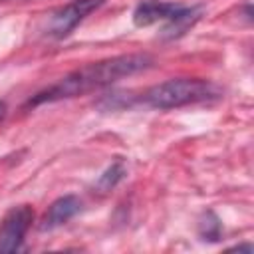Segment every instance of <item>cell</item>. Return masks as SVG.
I'll list each match as a JSON object with an SVG mask.
<instances>
[{"label":"cell","instance_id":"cell-1","mask_svg":"<svg viewBox=\"0 0 254 254\" xmlns=\"http://www.w3.org/2000/svg\"><path fill=\"white\" fill-rule=\"evenodd\" d=\"M151 64H153V60L147 54H123V56H113V58H107L101 62L81 65V67L73 69L71 73L64 75L54 85L46 87L44 91H38L28 101V105L52 103V101L69 99V97L89 93L93 89H101V87L111 85L123 77H129L133 73L147 69Z\"/></svg>","mask_w":254,"mask_h":254},{"label":"cell","instance_id":"cell-2","mask_svg":"<svg viewBox=\"0 0 254 254\" xmlns=\"http://www.w3.org/2000/svg\"><path fill=\"white\" fill-rule=\"evenodd\" d=\"M216 97H220V89L212 81L198 77H173L143 93V101L153 109H177L212 101Z\"/></svg>","mask_w":254,"mask_h":254},{"label":"cell","instance_id":"cell-3","mask_svg":"<svg viewBox=\"0 0 254 254\" xmlns=\"http://www.w3.org/2000/svg\"><path fill=\"white\" fill-rule=\"evenodd\" d=\"M204 12V6H183L163 0H145L133 12L135 26H151L163 22V38H179L192 28Z\"/></svg>","mask_w":254,"mask_h":254},{"label":"cell","instance_id":"cell-4","mask_svg":"<svg viewBox=\"0 0 254 254\" xmlns=\"http://www.w3.org/2000/svg\"><path fill=\"white\" fill-rule=\"evenodd\" d=\"M105 0H71L50 14L44 26V34L54 40L69 36L91 12H95Z\"/></svg>","mask_w":254,"mask_h":254},{"label":"cell","instance_id":"cell-5","mask_svg":"<svg viewBox=\"0 0 254 254\" xmlns=\"http://www.w3.org/2000/svg\"><path fill=\"white\" fill-rule=\"evenodd\" d=\"M32 222L34 210L28 204L10 208L0 222V252H18Z\"/></svg>","mask_w":254,"mask_h":254},{"label":"cell","instance_id":"cell-6","mask_svg":"<svg viewBox=\"0 0 254 254\" xmlns=\"http://www.w3.org/2000/svg\"><path fill=\"white\" fill-rule=\"evenodd\" d=\"M79 208H81V200L77 196H73V194H65V196L56 198L48 206L46 214L42 216L40 230H54V228L65 224L67 220H71L79 212Z\"/></svg>","mask_w":254,"mask_h":254},{"label":"cell","instance_id":"cell-7","mask_svg":"<svg viewBox=\"0 0 254 254\" xmlns=\"http://www.w3.org/2000/svg\"><path fill=\"white\" fill-rule=\"evenodd\" d=\"M123 175H125V169H123V165L121 163H113L101 177H99V181H97V187L101 189V190H109V189H113L121 179H123Z\"/></svg>","mask_w":254,"mask_h":254},{"label":"cell","instance_id":"cell-8","mask_svg":"<svg viewBox=\"0 0 254 254\" xmlns=\"http://www.w3.org/2000/svg\"><path fill=\"white\" fill-rule=\"evenodd\" d=\"M198 226H200V236L204 240H218V236H220V222H218V218L212 212H208L204 216V220H200Z\"/></svg>","mask_w":254,"mask_h":254},{"label":"cell","instance_id":"cell-9","mask_svg":"<svg viewBox=\"0 0 254 254\" xmlns=\"http://www.w3.org/2000/svg\"><path fill=\"white\" fill-rule=\"evenodd\" d=\"M230 250H238V252L246 250V252H252V244H244V246H234V248H230Z\"/></svg>","mask_w":254,"mask_h":254},{"label":"cell","instance_id":"cell-10","mask_svg":"<svg viewBox=\"0 0 254 254\" xmlns=\"http://www.w3.org/2000/svg\"><path fill=\"white\" fill-rule=\"evenodd\" d=\"M4 115H6V103H4V101H0V121L4 119Z\"/></svg>","mask_w":254,"mask_h":254},{"label":"cell","instance_id":"cell-11","mask_svg":"<svg viewBox=\"0 0 254 254\" xmlns=\"http://www.w3.org/2000/svg\"><path fill=\"white\" fill-rule=\"evenodd\" d=\"M0 2H2V0H0Z\"/></svg>","mask_w":254,"mask_h":254}]
</instances>
